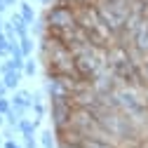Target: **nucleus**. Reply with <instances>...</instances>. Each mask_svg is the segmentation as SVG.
<instances>
[{"instance_id":"nucleus-1","label":"nucleus","mask_w":148,"mask_h":148,"mask_svg":"<svg viewBox=\"0 0 148 148\" xmlns=\"http://www.w3.org/2000/svg\"><path fill=\"white\" fill-rule=\"evenodd\" d=\"M71 108H73L71 101H49V115H52L54 129L68 125V120H71Z\"/></svg>"},{"instance_id":"nucleus-2","label":"nucleus","mask_w":148,"mask_h":148,"mask_svg":"<svg viewBox=\"0 0 148 148\" xmlns=\"http://www.w3.org/2000/svg\"><path fill=\"white\" fill-rule=\"evenodd\" d=\"M12 26H14V31H16V35H19V40L21 38H26V35H28V28H31V24L24 19V16H21V12H14L12 14Z\"/></svg>"},{"instance_id":"nucleus-3","label":"nucleus","mask_w":148,"mask_h":148,"mask_svg":"<svg viewBox=\"0 0 148 148\" xmlns=\"http://www.w3.org/2000/svg\"><path fill=\"white\" fill-rule=\"evenodd\" d=\"M132 47L134 49H139L141 54H143V57H146V54H148V24L134 35V40H132Z\"/></svg>"},{"instance_id":"nucleus-4","label":"nucleus","mask_w":148,"mask_h":148,"mask_svg":"<svg viewBox=\"0 0 148 148\" xmlns=\"http://www.w3.org/2000/svg\"><path fill=\"white\" fill-rule=\"evenodd\" d=\"M21 75H24V71H7V73H3L5 87H7V89H16L19 82H21Z\"/></svg>"},{"instance_id":"nucleus-5","label":"nucleus","mask_w":148,"mask_h":148,"mask_svg":"<svg viewBox=\"0 0 148 148\" xmlns=\"http://www.w3.org/2000/svg\"><path fill=\"white\" fill-rule=\"evenodd\" d=\"M12 103H19V106H26V108H31L33 106V94L28 89H16L14 92V101Z\"/></svg>"},{"instance_id":"nucleus-6","label":"nucleus","mask_w":148,"mask_h":148,"mask_svg":"<svg viewBox=\"0 0 148 148\" xmlns=\"http://www.w3.org/2000/svg\"><path fill=\"white\" fill-rule=\"evenodd\" d=\"M35 129H38V122H35V120H28V118H21V120H19V132H21V136H33Z\"/></svg>"},{"instance_id":"nucleus-7","label":"nucleus","mask_w":148,"mask_h":148,"mask_svg":"<svg viewBox=\"0 0 148 148\" xmlns=\"http://www.w3.org/2000/svg\"><path fill=\"white\" fill-rule=\"evenodd\" d=\"M40 141H42V148H59V143H57V134H54L52 129H45V132L40 134Z\"/></svg>"},{"instance_id":"nucleus-8","label":"nucleus","mask_w":148,"mask_h":148,"mask_svg":"<svg viewBox=\"0 0 148 148\" xmlns=\"http://www.w3.org/2000/svg\"><path fill=\"white\" fill-rule=\"evenodd\" d=\"M19 5H21V16H24L28 24H33V21H35V12H33V7H31L28 3H19Z\"/></svg>"},{"instance_id":"nucleus-9","label":"nucleus","mask_w":148,"mask_h":148,"mask_svg":"<svg viewBox=\"0 0 148 148\" xmlns=\"http://www.w3.org/2000/svg\"><path fill=\"white\" fill-rule=\"evenodd\" d=\"M19 45H21V52H24V57H31V54H33V38H31V35L21 38V40H19Z\"/></svg>"},{"instance_id":"nucleus-10","label":"nucleus","mask_w":148,"mask_h":148,"mask_svg":"<svg viewBox=\"0 0 148 148\" xmlns=\"http://www.w3.org/2000/svg\"><path fill=\"white\" fill-rule=\"evenodd\" d=\"M139 73H141V82H143V87H148V54L143 57V61H141V66H139Z\"/></svg>"},{"instance_id":"nucleus-11","label":"nucleus","mask_w":148,"mask_h":148,"mask_svg":"<svg viewBox=\"0 0 148 148\" xmlns=\"http://www.w3.org/2000/svg\"><path fill=\"white\" fill-rule=\"evenodd\" d=\"M10 57H12V59H26L19 42H10Z\"/></svg>"},{"instance_id":"nucleus-12","label":"nucleus","mask_w":148,"mask_h":148,"mask_svg":"<svg viewBox=\"0 0 148 148\" xmlns=\"http://www.w3.org/2000/svg\"><path fill=\"white\" fill-rule=\"evenodd\" d=\"M10 54V40H7V35H5V31L0 33V57H7Z\"/></svg>"},{"instance_id":"nucleus-13","label":"nucleus","mask_w":148,"mask_h":148,"mask_svg":"<svg viewBox=\"0 0 148 148\" xmlns=\"http://www.w3.org/2000/svg\"><path fill=\"white\" fill-rule=\"evenodd\" d=\"M35 71H38V66H35V61H33V59H26V61H24V75L33 78V75H35Z\"/></svg>"},{"instance_id":"nucleus-14","label":"nucleus","mask_w":148,"mask_h":148,"mask_svg":"<svg viewBox=\"0 0 148 148\" xmlns=\"http://www.w3.org/2000/svg\"><path fill=\"white\" fill-rule=\"evenodd\" d=\"M10 108H12V103H10V101H7L5 97H0V113H3V115H5V113H7V110H10Z\"/></svg>"},{"instance_id":"nucleus-15","label":"nucleus","mask_w":148,"mask_h":148,"mask_svg":"<svg viewBox=\"0 0 148 148\" xmlns=\"http://www.w3.org/2000/svg\"><path fill=\"white\" fill-rule=\"evenodd\" d=\"M24 148H38V143L33 141V136H24Z\"/></svg>"},{"instance_id":"nucleus-16","label":"nucleus","mask_w":148,"mask_h":148,"mask_svg":"<svg viewBox=\"0 0 148 148\" xmlns=\"http://www.w3.org/2000/svg\"><path fill=\"white\" fill-rule=\"evenodd\" d=\"M5 148H21V146L14 143V139H7V141H5Z\"/></svg>"},{"instance_id":"nucleus-17","label":"nucleus","mask_w":148,"mask_h":148,"mask_svg":"<svg viewBox=\"0 0 148 148\" xmlns=\"http://www.w3.org/2000/svg\"><path fill=\"white\" fill-rule=\"evenodd\" d=\"M5 94H7V87H5L3 80H0V97H5Z\"/></svg>"},{"instance_id":"nucleus-18","label":"nucleus","mask_w":148,"mask_h":148,"mask_svg":"<svg viewBox=\"0 0 148 148\" xmlns=\"http://www.w3.org/2000/svg\"><path fill=\"white\" fill-rule=\"evenodd\" d=\"M7 7H10V5H7V3H5V0H0V14H3V12H5V10H7Z\"/></svg>"},{"instance_id":"nucleus-19","label":"nucleus","mask_w":148,"mask_h":148,"mask_svg":"<svg viewBox=\"0 0 148 148\" xmlns=\"http://www.w3.org/2000/svg\"><path fill=\"white\" fill-rule=\"evenodd\" d=\"M5 3H7L10 7H14V5H19V0H5Z\"/></svg>"},{"instance_id":"nucleus-20","label":"nucleus","mask_w":148,"mask_h":148,"mask_svg":"<svg viewBox=\"0 0 148 148\" xmlns=\"http://www.w3.org/2000/svg\"><path fill=\"white\" fill-rule=\"evenodd\" d=\"M3 28H5V21H3V16H0V33H3Z\"/></svg>"},{"instance_id":"nucleus-21","label":"nucleus","mask_w":148,"mask_h":148,"mask_svg":"<svg viewBox=\"0 0 148 148\" xmlns=\"http://www.w3.org/2000/svg\"><path fill=\"white\" fill-rule=\"evenodd\" d=\"M3 125H5V115H3V113H0V127H3Z\"/></svg>"},{"instance_id":"nucleus-22","label":"nucleus","mask_w":148,"mask_h":148,"mask_svg":"<svg viewBox=\"0 0 148 148\" xmlns=\"http://www.w3.org/2000/svg\"><path fill=\"white\" fill-rule=\"evenodd\" d=\"M40 3H42V5H52V3H54V0H40Z\"/></svg>"}]
</instances>
